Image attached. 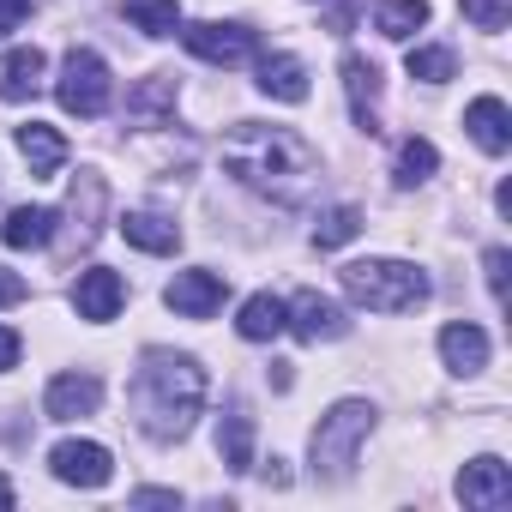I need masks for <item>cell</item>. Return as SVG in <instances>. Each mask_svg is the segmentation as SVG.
<instances>
[{"label": "cell", "mask_w": 512, "mask_h": 512, "mask_svg": "<svg viewBox=\"0 0 512 512\" xmlns=\"http://www.w3.org/2000/svg\"><path fill=\"white\" fill-rule=\"evenodd\" d=\"M223 169L272 205H308L320 187V151L296 127H266V121H241L223 139Z\"/></svg>", "instance_id": "cell-1"}, {"label": "cell", "mask_w": 512, "mask_h": 512, "mask_svg": "<svg viewBox=\"0 0 512 512\" xmlns=\"http://www.w3.org/2000/svg\"><path fill=\"white\" fill-rule=\"evenodd\" d=\"M127 404H133L139 434H151L157 446H169L205 410V368L193 356H181V350H145L139 368H133Z\"/></svg>", "instance_id": "cell-2"}, {"label": "cell", "mask_w": 512, "mask_h": 512, "mask_svg": "<svg viewBox=\"0 0 512 512\" xmlns=\"http://www.w3.org/2000/svg\"><path fill=\"white\" fill-rule=\"evenodd\" d=\"M338 278H344V296L362 302V308H374V314H410L434 290L428 272L410 266V260H350Z\"/></svg>", "instance_id": "cell-3"}, {"label": "cell", "mask_w": 512, "mask_h": 512, "mask_svg": "<svg viewBox=\"0 0 512 512\" xmlns=\"http://www.w3.org/2000/svg\"><path fill=\"white\" fill-rule=\"evenodd\" d=\"M368 428H374V404H362V398L332 404V410L320 416V428H314V476H326V482L350 476L356 446L368 440Z\"/></svg>", "instance_id": "cell-4"}, {"label": "cell", "mask_w": 512, "mask_h": 512, "mask_svg": "<svg viewBox=\"0 0 512 512\" xmlns=\"http://www.w3.org/2000/svg\"><path fill=\"white\" fill-rule=\"evenodd\" d=\"M55 97H61V109H67V115H79V121H97V115L109 109V97H115L103 55H97V49H67V61H61V79H55Z\"/></svg>", "instance_id": "cell-5"}, {"label": "cell", "mask_w": 512, "mask_h": 512, "mask_svg": "<svg viewBox=\"0 0 512 512\" xmlns=\"http://www.w3.org/2000/svg\"><path fill=\"white\" fill-rule=\"evenodd\" d=\"M181 43H187V55H199V61H211V67H241V61L260 55V31H247V25H217V19L187 25Z\"/></svg>", "instance_id": "cell-6"}, {"label": "cell", "mask_w": 512, "mask_h": 512, "mask_svg": "<svg viewBox=\"0 0 512 512\" xmlns=\"http://www.w3.org/2000/svg\"><path fill=\"white\" fill-rule=\"evenodd\" d=\"M284 332H296L302 344H332V338H344V332H350V314H344L332 296L302 290L296 302H284Z\"/></svg>", "instance_id": "cell-7"}, {"label": "cell", "mask_w": 512, "mask_h": 512, "mask_svg": "<svg viewBox=\"0 0 512 512\" xmlns=\"http://www.w3.org/2000/svg\"><path fill=\"white\" fill-rule=\"evenodd\" d=\"M49 470H55L61 482H73V488H103V482L115 476V458H109V446H97V440H61V446L49 452Z\"/></svg>", "instance_id": "cell-8"}, {"label": "cell", "mask_w": 512, "mask_h": 512, "mask_svg": "<svg viewBox=\"0 0 512 512\" xmlns=\"http://www.w3.org/2000/svg\"><path fill=\"white\" fill-rule=\"evenodd\" d=\"M223 296H229L223 272H175V284L163 290V302H169L181 320H211V314L223 308Z\"/></svg>", "instance_id": "cell-9"}, {"label": "cell", "mask_w": 512, "mask_h": 512, "mask_svg": "<svg viewBox=\"0 0 512 512\" xmlns=\"http://www.w3.org/2000/svg\"><path fill=\"white\" fill-rule=\"evenodd\" d=\"M458 500L476 506V512H500L512 506V470L500 458H470L464 476H458Z\"/></svg>", "instance_id": "cell-10"}, {"label": "cell", "mask_w": 512, "mask_h": 512, "mask_svg": "<svg viewBox=\"0 0 512 512\" xmlns=\"http://www.w3.org/2000/svg\"><path fill=\"white\" fill-rule=\"evenodd\" d=\"M121 302H127V284H121V272H109V266H91V272H79V284H73V308H79V320L103 326V320H115V314H121Z\"/></svg>", "instance_id": "cell-11"}, {"label": "cell", "mask_w": 512, "mask_h": 512, "mask_svg": "<svg viewBox=\"0 0 512 512\" xmlns=\"http://www.w3.org/2000/svg\"><path fill=\"white\" fill-rule=\"evenodd\" d=\"M97 404H103V380H97V374H55L49 392H43L49 422H79V416H91Z\"/></svg>", "instance_id": "cell-12"}, {"label": "cell", "mask_w": 512, "mask_h": 512, "mask_svg": "<svg viewBox=\"0 0 512 512\" xmlns=\"http://www.w3.org/2000/svg\"><path fill=\"white\" fill-rule=\"evenodd\" d=\"M344 91H350L356 127L374 139V133H380V67H374L368 55H344Z\"/></svg>", "instance_id": "cell-13"}, {"label": "cell", "mask_w": 512, "mask_h": 512, "mask_svg": "<svg viewBox=\"0 0 512 512\" xmlns=\"http://www.w3.org/2000/svg\"><path fill=\"white\" fill-rule=\"evenodd\" d=\"M464 127H470V139H476L488 157H506V151H512V115H506L500 97H476V103L464 109Z\"/></svg>", "instance_id": "cell-14"}, {"label": "cell", "mask_w": 512, "mask_h": 512, "mask_svg": "<svg viewBox=\"0 0 512 512\" xmlns=\"http://www.w3.org/2000/svg\"><path fill=\"white\" fill-rule=\"evenodd\" d=\"M43 73H49L43 49H13L7 61H0V97H7V103H31L43 91Z\"/></svg>", "instance_id": "cell-15"}, {"label": "cell", "mask_w": 512, "mask_h": 512, "mask_svg": "<svg viewBox=\"0 0 512 512\" xmlns=\"http://www.w3.org/2000/svg\"><path fill=\"white\" fill-rule=\"evenodd\" d=\"M440 356H446L452 374H482L488 368V332L470 326V320H458V326L440 332Z\"/></svg>", "instance_id": "cell-16"}, {"label": "cell", "mask_w": 512, "mask_h": 512, "mask_svg": "<svg viewBox=\"0 0 512 512\" xmlns=\"http://www.w3.org/2000/svg\"><path fill=\"white\" fill-rule=\"evenodd\" d=\"M55 223H61V217H55L49 205H19L7 223H0V241H7L13 253H31V247H49V241H55Z\"/></svg>", "instance_id": "cell-17"}, {"label": "cell", "mask_w": 512, "mask_h": 512, "mask_svg": "<svg viewBox=\"0 0 512 512\" xmlns=\"http://www.w3.org/2000/svg\"><path fill=\"white\" fill-rule=\"evenodd\" d=\"M260 91L278 103H308V67L296 55H260Z\"/></svg>", "instance_id": "cell-18"}, {"label": "cell", "mask_w": 512, "mask_h": 512, "mask_svg": "<svg viewBox=\"0 0 512 512\" xmlns=\"http://www.w3.org/2000/svg\"><path fill=\"white\" fill-rule=\"evenodd\" d=\"M19 157L31 163V175H61V163H67V139L55 133V127H43V121H31V127H19Z\"/></svg>", "instance_id": "cell-19"}, {"label": "cell", "mask_w": 512, "mask_h": 512, "mask_svg": "<svg viewBox=\"0 0 512 512\" xmlns=\"http://www.w3.org/2000/svg\"><path fill=\"white\" fill-rule=\"evenodd\" d=\"M169 115H175V79L151 73L139 91H127V121H139V127H163Z\"/></svg>", "instance_id": "cell-20"}, {"label": "cell", "mask_w": 512, "mask_h": 512, "mask_svg": "<svg viewBox=\"0 0 512 512\" xmlns=\"http://www.w3.org/2000/svg\"><path fill=\"white\" fill-rule=\"evenodd\" d=\"M121 235H127V247H139V253H175V247H181V229H175L169 217H157V211H127V217H121Z\"/></svg>", "instance_id": "cell-21"}, {"label": "cell", "mask_w": 512, "mask_h": 512, "mask_svg": "<svg viewBox=\"0 0 512 512\" xmlns=\"http://www.w3.org/2000/svg\"><path fill=\"white\" fill-rule=\"evenodd\" d=\"M235 332H241L247 344H266V338H278V332H284V302H278L272 290L247 296V302H241V314H235Z\"/></svg>", "instance_id": "cell-22"}, {"label": "cell", "mask_w": 512, "mask_h": 512, "mask_svg": "<svg viewBox=\"0 0 512 512\" xmlns=\"http://www.w3.org/2000/svg\"><path fill=\"white\" fill-rule=\"evenodd\" d=\"M217 458H223L229 470H253V416H247L241 404L217 422Z\"/></svg>", "instance_id": "cell-23"}, {"label": "cell", "mask_w": 512, "mask_h": 512, "mask_svg": "<svg viewBox=\"0 0 512 512\" xmlns=\"http://www.w3.org/2000/svg\"><path fill=\"white\" fill-rule=\"evenodd\" d=\"M67 217H73V229H79V247H91V235H97V217H103V181H97V175H79V181H73Z\"/></svg>", "instance_id": "cell-24"}, {"label": "cell", "mask_w": 512, "mask_h": 512, "mask_svg": "<svg viewBox=\"0 0 512 512\" xmlns=\"http://www.w3.org/2000/svg\"><path fill=\"white\" fill-rule=\"evenodd\" d=\"M121 13H127L145 37H175V31H181V0H121Z\"/></svg>", "instance_id": "cell-25"}, {"label": "cell", "mask_w": 512, "mask_h": 512, "mask_svg": "<svg viewBox=\"0 0 512 512\" xmlns=\"http://www.w3.org/2000/svg\"><path fill=\"white\" fill-rule=\"evenodd\" d=\"M374 25H380V37L404 43V37H416V31L428 25V0H380Z\"/></svg>", "instance_id": "cell-26"}, {"label": "cell", "mask_w": 512, "mask_h": 512, "mask_svg": "<svg viewBox=\"0 0 512 512\" xmlns=\"http://www.w3.org/2000/svg\"><path fill=\"white\" fill-rule=\"evenodd\" d=\"M434 169H440V151H434L428 139H404V145H398V163H392V181H398V187H422Z\"/></svg>", "instance_id": "cell-27"}, {"label": "cell", "mask_w": 512, "mask_h": 512, "mask_svg": "<svg viewBox=\"0 0 512 512\" xmlns=\"http://www.w3.org/2000/svg\"><path fill=\"white\" fill-rule=\"evenodd\" d=\"M362 235V211L356 205H332V211H320V223H314V247L320 253H332V247H344V241H356Z\"/></svg>", "instance_id": "cell-28"}, {"label": "cell", "mask_w": 512, "mask_h": 512, "mask_svg": "<svg viewBox=\"0 0 512 512\" xmlns=\"http://www.w3.org/2000/svg\"><path fill=\"white\" fill-rule=\"evenodd\" d=\"M404 73L422 79V85H446V79L458 73V55L440 49V43H428V49H410V55H404Z\"/></svg>", "instance_id": "cell-29"}, {"label": "cell", "mask_w": 512, "mask_h": 512, "mask_svg": "<svg viewBox=\"0 0 512 512\" xmlns=\"http://www.w3.org/2000/svg\"><path fill=\"white\" fill-rule=\"evenodd\" d=\"M458 7L476 31H506V19H512V0H458Z\"/></svg>", "instance_id": "cell-30"}, {"label": "cell", "mask_w": 512, "mask_h": 512, "mask_svg": "<svg viewBox=\"0 0 512 512\" xmlns=\"http://www.w3.org/2000/svg\"><path fill=\"white\" fill-rule=\"evenodd\" d=\"M506 266H512V253H506V247H488V253H482V272H488L494 302H506Z\"/></svg>", "instance_id": "cell-31"}, {"label": "cell", "mask_w": 512, "mask_h": 512, "mask_svg": "<svg viewBox=\"0 0 512 512\" xmlns=\"http://www.w3.org/2000/svg\"><path fill=\"white\" fill-rule=\"evenodd\" d=\"M31 296V284L19 278V272H7V266H0V308H19Z\"/></svg>", "instance_id": "cell-32"}, {"label": "cell", "mask_w": 512, "mask_h": 512, "mask_svg": "<svg viewBox=\"0 0 512 512\" xmlns=\"http://www.w3.org/2000/svg\"><path fill=\"white\" fill-rule=\"evenodd\" d=\"M25 13H31V0H0V37H13L25 25Z\"/></svg>", "instance_id": "cell-33"}, {"label": "cell", "mask_w": 512, "mask_h": 512, "mask_svg": "<svg viewBox=\"0 0 512 512\" xmlns=\"http://www.w3.org/2000/svg\"><path fill=\"white\" fill-rule=\"evenodd\" d=\"M133 506H181V494H175V488H139Z\"/></svg>", "instance_id": "cell-34"}, {"label": "cell", "mask_w": 512, "mask_h": 512, "mask_svg": "<svg viewBox=\"0 0 512 512\" xmlns=\"http://www.w3.org/2000/svg\"><path fill=\"white\" fill-rule=\"evenodd\" d=\"M13 362H19V332H13V326H0V374H7Z\"/></svg>", "instance_id": "cell-35"}, {"label": "cell", "mask_w": 512, "mask_h": 512, "mask_svg": "<svg viewBox=\"0 0 512 512\" xmlns=\"http://www.w3.org/2000/svg\"><path fill=\"white\" fill-rule=\"evenodd\" d=\"M0 506H13V482L7 476H0Z\"/></svg>", "instance_id": "cell-36"}]
</instances>
